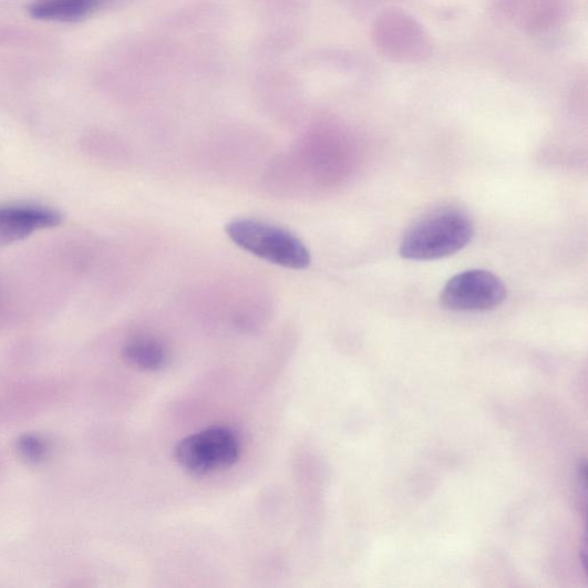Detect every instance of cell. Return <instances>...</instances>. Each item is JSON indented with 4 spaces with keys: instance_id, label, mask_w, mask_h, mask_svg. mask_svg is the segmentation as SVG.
<instances>
[{
    "instance_id": "cell-6",
    "label": "cell",
    "mask_w": 588,
    "mask_h": 588,
    "mask_svg": "<svg viewBox=\"0 0 588 588\" xmlns=\"http://www.w3.org/2000/svg\"><path fill=\"white\" fill-rule=\"evenodd\" d=\"M103 3L104 0H34L28 13L41 21L72 23L94 14Z\"/></svg>"
},
{
    "instance_id": "cell-8",
    "label": "cell",
    "mask_w": 588,
    "mask_h": 588,
    "mask_svg": "<svg viewBox=\"0 0 588 588\" xmlns=\"http://www.w3.org/2000/svg\"><path fill=\"white\" fill-rule=\"evenodd\" d=\"M18 451L28 462L38 463L45 457L48 444L39 436L27 435L19 440Z\"/></svg>"
},
{
    "instance_id": "cell-2",
    "label": "cell",
    "mask_w": 588,
    "mask_h": 588,
    "mask_svg": "<svg viewBox=\"0 0 588 588\" xmlns=\"http://www.w3.org/2000/svg\"><path fill=\"white\" fill-rule=\"evenodd\" d=\"M226 230L240 249L269 264L293 270L311 265L306 245L282 227L257 219H237Z\"/></svg>"
},
{
    "instance_id": "cell-4",
    "label": "cell",
    "mask_w": 588,
    "mask_h": 588,
    "mask_svg": "<svg viewBox=\"0 0 588 588\" xmlns=\"http://www.w3.org/2000/svg\"><path fill=\"white\" fill-rule=\"evenodd\" d=\"M507 297L497 275L472 269L455 275L445 286L441 303L453 312H485L501 306Z\"/></svg>"
},
{
    "instance_id": "cell-1",
    "label": "cell",
    "mask_w": 588,
    "mask_h": 588,
    "mask_svg": "<svg viewBox=\"0 0 588 588\" xmlns=\"http://www.w3.org/2000/svg\"><path fill=\"white\" fill-rule=\"evenodd\" d=\"M474 234V224L466 213L458 209L433 212L402 238L400 256L415 261L444 259L468 246Z\"/></svg>"
},
{
    "instance_id": "cell-5",
    "label": "cell",
    "mask_w": 588,
    "mask_h": 588,
    "mask_svg": "<svg viewBox=\"0 0 588 588\" xmlns=\"http://www.w3.org/2000/svg\"><path fill=\"white\" fill-rule=\"evenodd\" d=\"M63 215L37 204L0 205V246L21 241L37 231L58 227Z\"/></svg>"
},
{
    "instance_id": "cell-7",
    "label": "cell",
    "mask_w": 588,
    "mask_h": 588,
    "mask_svg": "<svg viewBox=\"0 0 588 588\" xmlns=\"http://www.w3.org/2000/svg\"><path fill=\"white\" fill-rule=\"evenodd\" d=\"M126 361L144 371H159L167 363V351L156 338L136 337L123 349Z\"/></svg>"
},
{
    "instance_id": "cell-3",
    "label": "cell",
    "mask_w": 588,
    "mask_h": 588,
    "mask_svg": "<svg viewBox=\"0 0 588 588\" xmlns=\"http://www.w3.org/2000/svg\"><path fill=\"white\" fill-rule=\"evenodd\" d=\"M239 454L237 433L227 426H212L194 433L175 448L179 467L198 477L230 468Z\"/></svg>"
}]
</instances>
